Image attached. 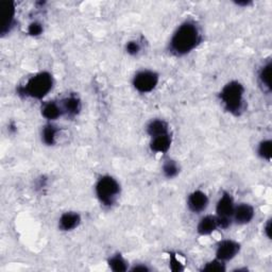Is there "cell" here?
Segmentation results:
<instances>
[{
  "label": "cell",
  "mask_w": 272,
  "mask_h": 272,
  "mask_svg": "<svg viewBox=\"0 0 272 272\" xmlns=\"http://www.w3.org/2000/svg\"><path fill=\"white\" fill-rule=\"evenodd\" d=\"M201 42L197 26L192 22H185L178 27L170 40V50L176 56L190 54Z\"/></svg>",
  "instance_id": "6da1fadb"
},
{
  "label": "cell",
  "mask_w": 272,
  "mask_h": 272,
  "mask_svg": "<svg viewBox=\"0 0 272 272\" xmlns=\"http://www.w3.org/2000/svg\"><path fill=\"white\" fill-rule=\"evenodd\" d=\"M244 88L237 81L228 82L220 92V99L228 112L233 115H240L244 110Z\"/></svg>",
  "instance_id": "7a4b0ae2"
},
{
  "label": "cell",
  "mask_w": 272,
  "mask_h": 272,
  "mask_svg": "<svg viewBox=\"0 0 272 272\" xmlns=\"http://www.w3.org/2000/svg\"><path fill=\"white\" fill-rule=\"evenodd\" d=\"M52 86H54L52 76L47 72H42L31 76V78L27 81V83L24 84V86L20 88V94H24V95L28 97L42 99L51 90Z\"/></svg>",
  "instance_id": "3957f363"
},
{
  "label": "cell",
  "mask_w": 272,
  "mask_h": 272,
  "mask_svg": "<svg viewBox=\"0 0 272 272\" xmlns=\"http://www.w3.org/2000/svg\"><path fill=\"white\" fill-rule=\"evenodd\" d=\"M95 190L99 201L106 206H110L120 192V185L113 176H104L98 180Z\"/></svg>",
  "instance_id": "277c9868"
},
{
  "label": "cell",
  "mask_w": 272,
  "mask_h": 272,
  "mask_svg": "<svg viewBox=\"0 0 272 272\" xmlns=\"http://www.w3.org/2000/svg\"><path fill=\"white\" fill-rule=\"evenodd\" d=\"M234 201L231 197V194L224 192L216 206V212H217V224L218 226L221 228H228L232 224L233 212H234Z\"/></svg>",
  "instance_id": "5b68a950"
},
{
  "label": "cell",
  "mask_w": 272,
  "mask_h": 272,
  "mask_svg": "<svg viewBox=\"0 0 272 272\" xmlns=\"http://www.w3.org/2000/svg\"><path fill=\"white\" fill-rule=\"evenodd\" d=\"M158 83V74L153 70H142L135 74L133 79V85L135 90L146 94L150 92L156 88Z\"/></svg>",
  "instance_id": "8992f818"
},
{
  "label": "cell",
  "mask_w": 272,
  "mask_h": 272,
  "mask_svg": "<svg viewBox=\"0 0 272 272\" xmlns=\"http://www.w3.org/2000/svg\"><path fill=\"white\" fill-rule=\"evenodd\" d=\"M240 246L234 240H224L221 242L216 250V258L221 262H228L233 260L237 253L240 252Z\"/></svg>",
  "instance_id": "52a82bcc"
},
{
  "label": "cell",
  "mask_w": 272,
  "mask_h": 272,
  "mask_svg": "<svg viewBox=\"0 0 272 272\" xmlns=\"http://www.w3.org/2000/svg\"><path fill=\"white\" fill-rule=\"evenodd\" d=\"M187 206L192 212L199 214V212L206 210L208 206V196L201 190H196L190 194L188 200H187Z\"/></svg>",
  "instance_id": "ba28073f"
},
{
  "label": "cell",
  "mask_w": 272,
  "mask_h": 272,
  "mask_svg": "<svg viewBox=\"0 0 272 272\" xmlns=\"http://www.w3.org/2000/svg\"><path fill=\"white\" fill-rule=\"evenodd\" d=\"M254 217V210L250 204L242 203L238 206H235L233 218L237 224H246L251 222V220Z\"/></svg>",
  "instance_id": "9c48e42d"
},
{
  "label": "cell",
  "mask_w": 272,
  "mask_h": 272,
  "mask_svg": "<svg viewBox=\"0 0 272 272\" xmlns=\"http://www.w3.org/2000/svg\"><path fill=\"white\" fill-rule=\"evenodd\" d=\"M81 224V217L78 212H67L60 218L58 226L62 231H72Z\"/></svg>",
  "instance_id": "30bf717a"
},
{
  "label": "cell",
  "mask_w": 272,
  "mask_h": 272,
  "mask_svg": "<svg viewBox=\"0 0 272 272\" xmlns=\"http://www.w3.org/2000/svg\"><path fill=\"white\" fill-rule=\"evenodd\" d=\"M172 146V138L169 134L160 135L152 138L150 142V149L156 153H166Z\"/></svg>",
  "instance_id": "8fae6325"
},
{
  "label": "cell",
  "mask_w": 272,
  "mask_h": 272,
  "mask_svg": "<svg viewBox=\"0 0 272 272\" xmlns=\"http://www.w3.org/2000/svg\"><path fill=\"white\" fill-rule=\"evenodd\" d=\"M217 228H218L217 218L215 216L208 215L206 217H203L199 221L198 226H197V231L200 235L206 236V235H210L214 232Z\"/></svg>",
  "instance_id": "7c38bea8"
},
{
  "label": "cell",
  "mask_w": 272,
  "mask_h": 272,
  "mask_svg": "<svg viewBox=\"0 0 272 272\" xmlns=\"http://www.w3.org/2000/svg\"><path fill=\"white\" fill-rule=\"evenodd\" d=\"M61 108L63 110V113H66L70 116H76L81 110V101L78 97L70 96L62 101Z\"/></svg>",
  "instance_id": "4fadbf2b"
},
{
  "label": "cell",
  "mask_w": 272,
  "mask_h": 272,
  "mask_svg": "<svg viewBox=\"0 0 272 272\" xmlns=\"http://www.w3.org/2000/svg\"><path fill=\"white\" fill-rule=\"evenodd\" d=\"M63 114L61 106H58L54 101H49L44 104L42 108V115L48 120H56Z\"/></svg>",
  "instance_id": "5bb4252c"
},
{
  "label": "cell",
  "mask_w": 272,
  "mask_h": 272,
  "mask_svg": "<svg viewBox=\"0 0 272 272\" xmlns=\"http://www.w3.org/2000/svg\"><path fill=\"white\" fill-rule=\"evenodd\" d=\"M2 8L4 11V24L2 26V33L6 34V32L10 31V28L12 27V24L14 20V15H15V8L14 4L11 2H2Z\"/></svg>",
  "instance_id": "9a60e30c"
},
{
  "label": "cell",
  "mask_w": 272,
  "mask_h": 272,
  "mask_svg": "<svg viewBox=\"0 0 272 272\" xmlns=\"http://www.w3.org/2000/svg\"><path fill=\"white\" fill-rule=\"evenodd\" d=\"M147 132L151 138L168 134V124L166 122L162 120V119H154V120L150 122L148 124Z\"/></svg>",
  "instance_id": "2e32d148"
},
{
  "label": "cell",
  "mask_w": 272,
  "mask_h": 272,
  "mask_svg": "<svg viewBox=\"0 0 272 272\" xmlns=\"http://www.w3.org/2000/svg\"><path fill=\"white\" fill-rule=\"evenodd\" d=\"M58 129L54 124H47L42 131V140L48 146H52L56 144Z\"/></svg>",
  "instance_id": "e0dca14e"
},
{
  "label": "cell",
  "mask_w": 272,
  "mask_h": 272,
  "mask_svg": "<svg viewBox=\"0 0 272 272\" xmlns=\"http://www.w3.org/2000/svg\"><path fill=\"white\" fill-rule=\"evenodd\" d=\"M108 266L113 271L122 272L128 270V264L120 254H116L108 260Z\"/></svg>",
  "instance_id": "ac0fdd59"
},
{
  "label": "cell",
  "mask_w": 272,
  "mask_h": 272,
  "mask_svg": "<svg viewBox=\"0 0 272 272\" xmlns=\"http://www.w3.org/2000/svg\"><path fill=\"white\" fill-rule=\"evenodd\" d=\"M270 72H271V63L268 62L266 65L262 67L258 74V79L262 86H265L268 90H271V81H270Z\"/></svg>",
  "instance_id": "d6986e66"
},
{
  "label": "cell",
  "mask_w": 272,
  "mask_h": 272,
  "mask_svg": "<svg viewBox=\"0 0 272 272\" xmlns=\"http://www.w3.org/2000/svg\"><path fill=\"white\" fill-rule=\"evenodd\" d=\"M178 172H180V167L176 164V160H166L163 165V174L166 178H172L178 176Z\"/></svg>",
  "instance_id": "ffe728a7"
},
{
  "label": "cell",
  "mask_w": 272,
  "mask_h": 272,
  "mask_svg": "<svg viewBox=\"0 0 272 272\" xmlns=\"http://www.w3.org/2000/svg\"><path fill=\"white\" fill-rule=\"evenodd\" d=\"M272 144L271 140H264L260 144L258 147V154L260 158H265L267 160H271V154H272Z\"/></svg>",
  "instance_id": "44dd1931"
},
{
  "label": "cell",
  "mask_w": 272,
  "mask_h": 272,
  "mask_svg": "<svg viewBox=\"0 0 272 272\" xmlns=\"http://www.w3.org/2000/svg\"><path fill=\"white\" fill-rule=\"evenodd\" d=\"M224 270H226L224 262L217 260V258L214 260H212V262H206V265H204L203 268H202V271H208V272H212V271L221 272V271H224Z\"/></svg>",
  "instance_id": "7402d4cb"
},
{
  "label": "cell",
  "mask_w": 272,
  "mask_h": 272,
  "mask_svg": "<svg viewBox=\"0 0 272 272\" xmlns=\"http://www.w3.org/2000/svg\"><path fill=\"white\" fill-rule=\"evenodd\" d=\"M126 52L129 54L136 56L140 51V45L138 44V42L132 40V42H128V44L126 45Z\"/></svg>",
  "instance_id": "603a6c76"
},
{
  "label": "cell",
  "mask_w": 272,
  "mask_h": 272,
  "mask_svg": "<svg viewBox=\"0 0 272 272\" xmlns=\"http://www.w3.org/2000/svg\"><path fill=\"white\" fill-rule=\"evenodd\" d=\"M42 32V26L40 22H34L32 24H30L29 28H28V33L30 34L31 36H40Z\"/></svg>",
  "instance_id": "cb8c5ba5"
},
{
  "label": "cell",
  "mask_w": 272,
  "mask_h": 272,
  "mask_svg": "<svg viewBox=\"0 0 272 272\" xmlns=\"http://www.w3.org/2000/svg\"><path fill=\"white\" fill-rule=\"evenodd\" d=\"M170 268H172V271H181V270H183L182 264L180 262V260L176 258V255H172V258H170Z\"/></svg>",
  "instance_id": "d4e9b609"
},
{
  "label": "cell",
  "mask_w": 272,
  "mask_h": 272,
  "mask_svg": "<svg viewBox=\"0 0 272 272\" xmlns=\"http://www.w3.org/2000/svg\"><path fill=\"white\" fill-rule=\"evenodd\" d=\"M131 270L132 271H144H144H149L150 269L146 265H136Z\"/></svg>",
  "instance_id": "484cf974"
},
{
  "label": "cell",
  "mask_w": 272,
  "mask_h": 272,
  "mask_svg": "<svg viewBox=\"0 0 272 272\" xmlns=\"http://www.w3.org/2000/svg\"><path fill=\"white\" fill-rule=\"evenodd\" d=\"M265 232H266V235L268 238L271 237V220H269L267 224H266V228H265Z\"/></svg>",
  "instance_id": "4316f807"
},
{
  "label": "cell",
  "mask_w": 272,
  "mask_h": 272,
  "mask_svg": "<svg viewBox=\"0 0 272 272\" xmlns=\"http://www.w3.org/2000/svg\"><path fill=\"white\" fill-rule=\"evenodd\" d=\"M238 6H248L249 4H250V2H236Z\"/></svg>",
  "instance_id": "83f0119b"
}]
</instances>
